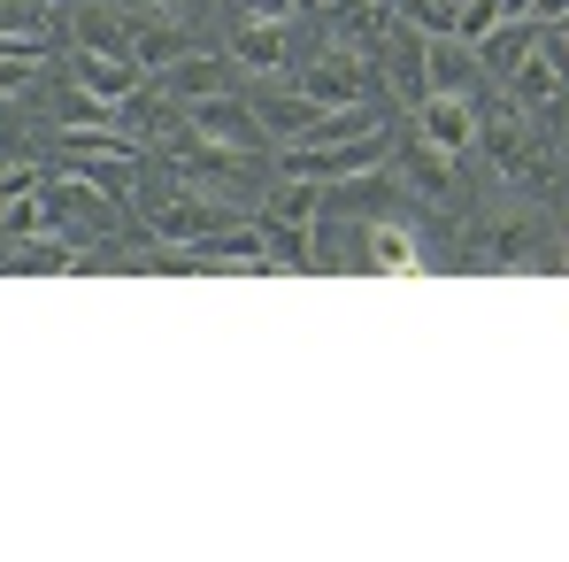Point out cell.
<instances>
[{"label":"cell","mask_w":569,"mask_h":562,"mask_svg":"<svg viewBox=\"0 0 569 562\" xmlns=\"http://www.w3.org/2000/svg\"><path fill=\"white\" fill-rule=\"evenodd\" d=\"M54 216H62V231H78V239H93V247L123 231V200H116V193H100L93 178H78V170L54 186Z\"/></svg>","instance_id":"cell-3"},{"label":"cell","mask_w":569,"mask_h":562,"mask_svg":"<svg viewBox=\"0 0 569 562\" xmlns=\"http://www.w3.org/2000/svg\"><path fill=\"white\" fill-rule=\"evenodd\" d=\"M70 78H78L86 93H100V100H123V93H139V86H147V70H139L131 55H93V47H78V55H70Z\"/></svg>","instance_id":"cell-13"},{"label":"cell","mask_w":569,"mask_h":562,"mask_svg":"<svg viewBox=\"0 0 569 562\" xmlns=\"http://www.w3.org/2000/svg\"><path fill=\"white\" fill-rule=\"evenodd\" d=\"M416 139L439 147V155H462L477 139V100H455V93H423L416 100Z\"/></svg>","instance_id":"cell-7"},{"label":"cell","mask_w":569,"mask_h":562,"mask_svg":"<svg viewBox=\"0 0 569 562\" xmlns=\"http://www.w3.org/2000/svg\"><path fill=\"white\" fill-rule=\"evenodd\" d=\"M23 193H39V170H23V162H16V170H0V208H8V200H23Z\"/></svg>","instance_id":"cell-26"},{"label":"cell","mask_w":569,"mask_h":562,"mask_svg":"<svg viewBox=\"0 0 569 562\" xmlns=\"http://www.w3.org/2000/svg\"><path fill=\"white\" fill-rule=\"evenodd\" d=\"M186 131L200 139V147H223V155H262V147H270L262 116H254L247 100H231V93L186 100Z\"/></svg>","instance_id":"cell-1"},{"label":"cell","mask_w":569,"mask_h":562,"mask_svg":"<svg viewBox=\"0 0 569 562\" xmlns=\"http://www.w3.org/2000/svg\"><path fill=\"white\" fill-rule=\"evenodd\" d=\"M300 93H316L323 108H355V100H370V62L347 55V47H323V55L300 70Z\"/></svg>","instance_id":"cell-6"},{"label":"cell","mask_w":569,"mask_h":562,"mask_svg":"<svg viewBox=\"0 0 569 562\" xmlns=\"http://www.w3.org/2000/svg\"><path fill=\"white\" fill-rule=\"evenodd\" d=\"M154 86H162V93L186 108V100L231 93V86H239V62H231V55H178L170 70H154Z\"/></svg>","instance_id":"cell-8"},{"label":"cell","mask_w":569,"mask_h":562,"mask_svg":"<svg viewBox=\"0 0 569 562\" xmlns=\"http://www.w3.org/2000/svg\"><path fill=\"white\" fill-rule=\"evenodd\" d=\"M508 100H516V108H531V116H555V108L569 100V93H562V78L547 70V55H539V47H531V55L508 70Z\"/></svg>","instance_id":"cell-16"},{"label":"cell","mask_w":569,"mask_h":562,"mask_svg":"<svg viewBox=\"0 0 569 562\" xmlns=\"http://www.w3.org/2000/svg\"><path fill=\"white\" fill-rule=\"evenodd\" d=\"M477 78H485V62H477L470 39H455V31H423V93L477 100Z\"/></svg>","instance_id":"cell-5"},{"label":"cell","mask_w":569,"mask_h":562,"mask_svg":"<svg viewBox=\"0 0 569 562\" xmlns=\"http://www.w3.org/2000/svg\"><path fill=\"white\" fill-rule=\"evenodd\" d=\"M254 216H278V224H316V216H323V193H316V178H292V170H284L278 186L262 193V208H254Z\"/></svg>","instance_id":"cell-19"},{"label":"cell","mask_w":569,"mask_h":562,"mask_svg":"<svg viewBox=\"0 0 569 562\" xmlns=\"http://www.w3.org/2000/svg\"><path fill=\"white\" fill-rule=\"evenodd\" d=\"M562 31H569V16H562Z\"/></svg>","instance_id":"cell-29"},{"label":"cell","mask_w":569,"mask_h":562,"mask_svg":"<svg viewBox=\"0 0 569 562\" xmlns=\"http://www.w3.org/2000/svg\"><path fill=\"white\" fill-rule=\"evenodd\" d=\"M247 108L262 116V131H270V139H308V131L323 124V100L300 93V86H292V93H284V86H262V93L247 100Z\"/></svg>","instance_id":"cell-9"},{"label":"cell","mask_w":569,"mask_h":562,"mask_svg":"<svg viewBox=\"0 0 569 562\" xmlns=\"http://www.w3.org/2000/svg\"><path fill=\"white\" fill-rule=\"evenodd\" d=\"M569 16V0H531V16H523V23H562Z\"/></svg>","instance_id":"cell-27"},{"label":"cell","mask_w":569,"mask_h":562,"mask_svg":"<svg viewBox=\"0 0 569 562\" xmlns=\"http://www.w3.org/2000/svg\"><path fill=\"white\" fill-rule=\"evenodd\" d=\"M562 263H569V239H562Z\"/></svg>","instance_id":"cell-28"},{"label":"cell","mask_w":569,"mask_h":562,"mask_svg":"<svg viewBox=\"0 0 569 562\" xmlns=\"http://www.w3.org/2000/svg\"><path fill=\"white\" fill-rule=\"evenodd\" d=\"M485 147H492V170H500L508 186L539 193L547 178H555V162H547V147L523 131V116H492V124H485Z\"/></svg>","instance_id":"cell-4"},{"label":"cell","mask_w":569,"mask_h":562,"mask_svg":"<svg viewBox=\"0 0 569 562\" xmlns=\"http://www.w3.org/2000/svg\"><path fill=\"white\" fill-rule=\"evenodd\" d=\"M400 186H408V200H431V208H447L455 200V155H439V147H408L400 155Z\"/></svg>","instance_id":"cell-14"},{"label":"cell","mask_w":569,"mask_h":562,"mask_svg":"<svg viewBox=\"0 0 569 562\" xmlns=\"http://www.w3.org/2000/svg\"><path fill=\"white\" fill-rule=\"evenodd\" d=\"M462 263H492V270H523V263H539V224L516 216V224H500V231H477V239H462Z\"/></svg>","instance_id":"cell-10"},{"label":"cell","mask_w":569,"mask_h":562,"mask_svg":"<svg viewBox=\"0 0 569 562\" xmlns=\"http://www.w3.org/2000/svg\"><path fill=\"white\" fill-rule=\"evenodd\" d=\"M54 0H0V55H47Z\"/></svg>","instance_id":"cell-12"},{"label":"cell","mask_w":569,"mask_h":562,"mask_svg":"<svg viewBox=\"0 0 569 562\" xmlns=\"http://www.w3.org/2000/svg\"><path fill=\"white\" fill-rule=\"evenodd\" d=\"M316 0H239V16H270V23H292V16H308Z\"/></svg>","instance_id":"cell-25"},{"label":"cell","mask_w":569,"mask_h":562,"mask_svg":"<svg viewBox=\"0 0 569 562\" xmlns=\"http://www.w3.org/2000/svg\"><path fill=\"white\" fill-rule=\"evenodd\" d=\"M392 162V139L385 131H370V139H339V147H292L284 155V170L292 178H370V170H385Z\"/></svg>","instance_id":"cell-2"},{"label":"cell","mask_w":569,"mask_h":562,"mask_svg":"<svg viewBox=\"0 0 569 562\" xmlns=\"http://www.w3.org/2000/svg\"><path fill=\"white\" fill-rule=\"evenodd\" d=\"M39 86V55H0V100H23Z\"/></svg>","instance_id":"cell-23"},{"label":"cell","mask_w":569,"mask_h":562,"mask_svg":"<svg viewBox=\"0 0 569 562\" xmlns=\"http://www.w3.org/2000/svg\"><path fill=\"white\" fill-rule=\"evenodd\" d=\"M531 47H539V23H492V31L477 39V62H485L492 78H508V70H516Z\"/></svg>","instance_id":"cell-20"},{"label":"cell","mask_w":569,"mask_h":562,"mask_svg":"<svg viewBox=\"0 0 569 562\" xmlns=\"http://www.w3.org/2000/svg\"><path fill=\"white\" fill-rule=\"evenodd\" d=\"M362 270H423V255H416L408 224H392V216H370V231H362Z\"/></svg>","instance_id":"cell-17"},{"label":"cell","mask_w":569,"mask_h":562,"mask_svg":"<svg viewBox=\"0 0 569 562\" xmlns=\"http://www.w3.org/2000/svg\"><path fill=\"white\" fill-rule=\"evenodd\" d=\"M78 47H93V55H131V23L86 8V16H78Z\"/></svg>","instance_id":"cell-22"},{"label":"cell","mask_w":569,"mask_h":562,"mask_svg":"<svg viewBox=\"0 0 569 562\" xmlns=\"http://www.w3.org/2000/svg\"><path fill=\"white\" fill-rule=\"evenodd\" d=\"M331 23H339L355 47H378L385 31H392V8H385V0H331Z\"/></svg>","instance_id":"cell-21"},{"label":"cell","mask_w":569,"mask_h":562,"mask_svg":"<svg viewBox=\"0 0 569 562\" xmlns=\"http://www.w3.org/2000/svg\"><path fill=\"white\" fill-rule=\"evenodd\" d=\"M0 270H78V247L62 231H31V239H0Z\"/></svg>","instance_id":"cell-18"},{"label":"cell","mask_w":569,"mask_h":562,"mask_svg":"<svg viewBox=\"0 0 569 562\" xmlns=\"http://www.w3.org/2000/svg\"><path fill=\"white\" fill-rule=\"evenodd\" d=\"M231 62H239V70H284V62H292V23L239 16V31H231Z\"/></svg>","instance_id":"cell-11"},{"label":"cell","mask_w":569,"mask_h":562,"mask_svg":"<svg viewBox=\"0 0 569 562\" xmlns=\"http://www.w3.org/2000/svg\"><path fill=\"white\" fill-rule=\"evenodd\" d=\"M539 55H547V70L562 78V93H569V31L562 23H539Z\"/></svg>","instance_id":"cell-24"},{"label":"cell","mask_w":569,"mask_h":562,"mask_svg":"<svg viewBox=\"0 0 569 562\" xmlns=\"http://www.w3.org/2000/svg\"><path fill=\"white\" fill-rule=\"evenodd\" d=\"M178 55H192L186 23H170V16H131V62L154 78V70H170Z\"/></svg>","instance_id":"cell-15"}]
</instances>
